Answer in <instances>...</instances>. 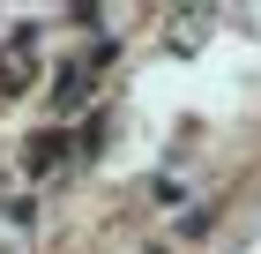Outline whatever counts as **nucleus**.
I'll use <instances>...</instances> for the list:
<instances>
[{"instance_id": "nucleus-1", "label": "nucleus", "mask_w": 261, "mask_h": 254, "mask_svg": "<svg viewBox=\"0 0 261 254\" xmlns=\"http://www.w3.org/2000/svg\"><path fill=\"white\" fill-rule=\"evenodd\" d=\"M22 45H30V38H15L8 53H0V90H22Z\"/></svg>"}, {"instance_id": "nucleus-2", "label": "nucleus", "mask_w": 261, "mask_h": 254, "mask_svg": "<svg viewBox=\"0 0 261 254\" xmlns=\"http://www.w3.org/2000/svg\"><path fill=\"white\" fill-rule=\"evenodd\" d=\"M67 157V142L60 135H45V142H30V172H45V165H60Z\"/></svg>"}]
</instances>
